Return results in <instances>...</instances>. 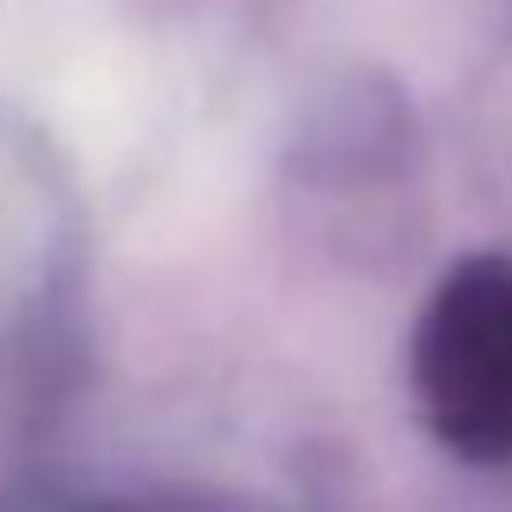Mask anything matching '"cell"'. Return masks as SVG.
Segmentation results:
<instances>
[{"label": "cell", "instance_id": "cell-1", "mask_svg": "<svg viewBox=\"0 0 512 512\" xmlns=\"http://www.w3.org/2000/svg\"><path fill=\"white\" fill-rule=\"evenodd\" d=\"M415 389L467 461H512V260H461L422 312Z\"/></svg>", "mask_w": 512, "mask_h": 512}]
</instances>
